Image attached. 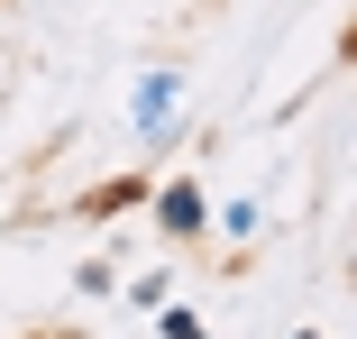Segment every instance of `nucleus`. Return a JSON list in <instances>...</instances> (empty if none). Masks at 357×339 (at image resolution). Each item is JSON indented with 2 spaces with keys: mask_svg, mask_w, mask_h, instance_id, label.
Instances as JSON below:
<instances>
[{
  "mask_svg": "<svg viewBox=\"0 0 357 339\" xmlns=\"http://www.w3.org/2000/svg\"><path fill=\"white\" fill-rule=\"evenodd\" d=\"M339 55H348V64H357V28H348V37H339Z\"/></svg>",
  "mask_w": 357,
  "mask_h": 339,
  "instance_id": "obj_1",
  "label": "nucleus"
}]
</instances>
